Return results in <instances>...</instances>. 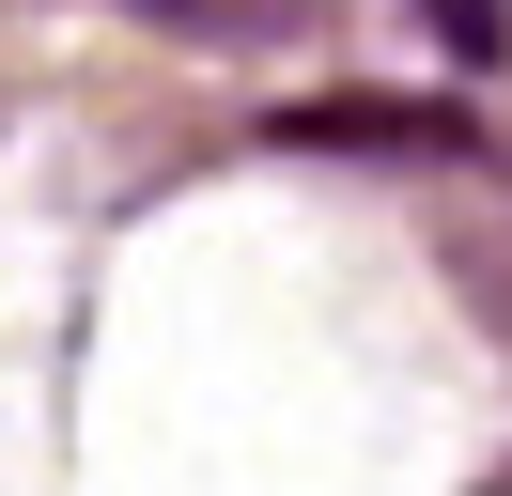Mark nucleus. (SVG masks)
I'll use <instances>...</instances> for the list:
<instances>
[{"label": "nucleus", "mask_w": 512, "mask_h": 496, "mask_svg": "<svg viewBox=\"0 0 512 496\" xmlns=\"http://www.w3.org/2000/svg\"><path fill=\"white\" fill-rule=\"evenodd\" d=\"M326 0H171V31H218V47H280V31H311Z\"/></svg>", "instance_id": "nucleus-2"}, {"label": "nucleus", "mask_w": 512, "mask_h": 496, "mask_svg": "<svg viewBox=\"0 0 512 496\" xmlns=\"http://www.w3.org/2000/svg\"><path fill=\"white\" fill-rule=\"evenodd\" d=\"M295 155H466L481 124L466 109H404V93H326V109H295L280 124Z\"/></svg>", "instance_id": "nucleus-1"}, {"label": "nucleus", "mask_w": 512, "mask_h": 496, "mask_svg": "<svg viewBox=\"0 0 512 496\" xmlns=\"http://www.w3.org/2000/svg\"><path fill=\"white\" fill-rule=\"evenodd\" d=\"M140 16H171V0H140Z\"/></svg>", "instance_id": "nucleus-4"}, {"label": "nucleus", "mask_w": 512, "mask_h": 496, "mask_svg": "<svg viewBox=\"0 0 512 496\" xmlns=\"http://www.w3.org/2000/svg\"><path fill=\"white\" fill-rule=\"evenodd\" d=\"M419 16H435V47H450V62H497V47H512L497 0H419Z\"/></svg>", "instance_id": "nucleus-3"}]
</instances>
